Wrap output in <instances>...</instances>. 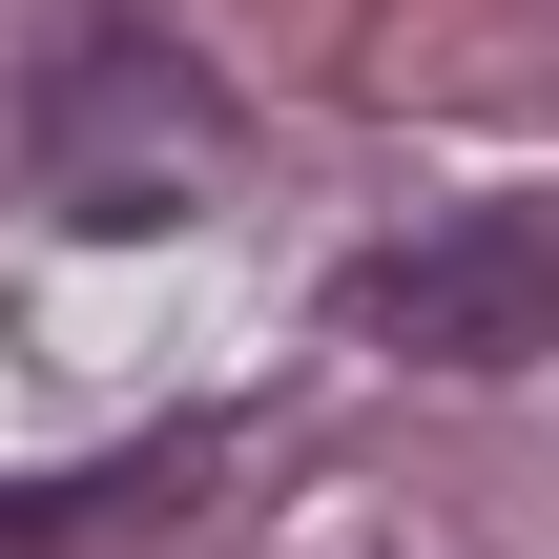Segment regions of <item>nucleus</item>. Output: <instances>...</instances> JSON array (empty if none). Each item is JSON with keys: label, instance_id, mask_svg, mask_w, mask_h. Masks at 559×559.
Returning <instances> with one entry per match:
<instances>
[{"label": "nucleus", "instance_id": "obj_1", "mask_svg": "<svg viewBox=\"0 0 559 559\" xmlns=\"http://www.w3.org/2000/svg\"><path fill=\"white\" fill-rule=\"evenodd\" d=\"M249 166V124H228V83L166 41V21H62L41 41V83H21V187L62 207V228H187L207 187Z\"/></svg>", "mask_w": 559, "mask_h": 559}, {"label": "nucleus", "instance_id": "obj_2", "mask_svg": "<svg viewBox=\"0 0 559 559\" xmlns=\"http://www.w3.org/2000/svg\"><path fill=\"white\" fill-rule=\"evenodd\" d=\"M394 373H519L559 353V207H456V228H394V249H353V290H332Z\"/></svg>", "mask_w": 559, "mask_h": 559}, {"label": "nucleus", "instance_id": "obj_3", "mask_svg": "<svg viewBox=\"0 0 559 559\" xmlns=\"http://www.w3.org/2000/svg\"><path fill=\"white\" fill-rule=\"evenodd\" d=\"M207 477V436H145V456H83V477H0V539H104V519H166Z\"/></svg>", "mask_w": 559, "mask_h": 559}]
</instances>
